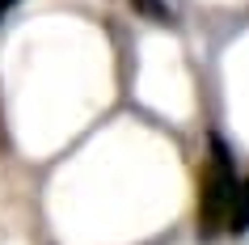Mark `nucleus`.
<instances>
[{"instance_id":"f257e3e1","label":"nucleus","mask_w":249,"mask_h":245,"mask_svg":"<svg viewBox=\"0 0 249 245\" xmlns=\"http://www.w3.org/2000/svg\"><path fill=\"white\" fill-rule=\"evenodd\" d=\"M236 194V165L232 152L220 135L207 140V156H203V169H198V237L203 241H215L228 224V207H232Z\"/></svg>"},{"instance_id":"20e7f679","label":"nucleus","mask_w":249,"mask_h":245,"mask_svg":"<svg viewBox=\"0 0 249 245\" xmlns=\"http://www.w3.org/2000/svg\"><path fill=\"white\" fill-rule=\"evenodd\" d=\"M13 4H17V0H0V17L9 13V9H13Z\"/></svg>"},{"instance_id":"f03ea898","label":"nucleus","mask_w":249,"mask_h":245,"mask_svg":"<svg viewBox=\"0 0 249 245\" xmlns=\"http://www.w3.org/2000/svg\"><path fill=\"white\" fill-rule=\"evenodd\" d=\"M224 232H232V237L249 232V182H236V194H232V207H228Z\"/></svg>"},{"instance_id":"7ed1b4c3","label":"nucleus","mask_w":249,"mask_h":245,"mask_svg":"<svg viewBox=\"0 0 249 245\" xmlns=\"http://www.w3.org/2000/svg\"><path fill=\"white\" fill-rule=\"evenodd\" d=\"M135 9H140V13H152V17H160L165 13V9H160V0H131Z\"/></svg>"}]
</instances>
